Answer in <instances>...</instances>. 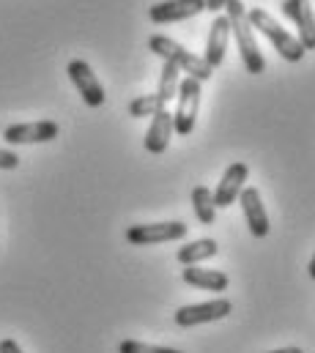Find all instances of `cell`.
<instances>
[{
	"mask_svg": "<svg viewBox=\"0 0 315 353\" xmlns=\"http://www.w3.org/2000/svg\"><path fill=\"white\" fill-rule=\"evenodd\" d=\"M225 17L231 22V30L236 36V44H238V52H241V61H244V69L249 74H263L266 72V61L260 55V47L255 41V30L249 28L247 22V8L241 0H228L225 3Z\"/></svg>",
	"mask_w": 315,
	"mask_h": 353,
	"instance_id": "6da1fadb",
	"label": "cell"
},
{
	"mask_svg": "<svg viewBox=\"0 0 315 353\" xmlns=\"http://www.w3.org/2000/svg\"><path fill=\"white\" fill-rule=\"evenodd\" d=\"M247 22H249V28L252 30H260L269 41H271V47L280 52V58L283 61H288V63H299L302 58H305V47L299 44V39L296 36H291L269 11H263V8H249L247 11Z\"/></svg>",
	"mask_w": 315,
	"mask_h": 353,
	"instance_id": "7a4b0ae2",
	"label": "cell"
},
{
	"mask_svg": "<svg viewBox=\"0 0 315 353\" xmlns=\"http://www.w3.org/2000/svg\"><path fill=\"white\" fill-rule=\"evenodd\" d=\"M149 50L159 55L162 61H167V63H173V66H178V72H187V77H192V80H198V83H206V80H211V74H214V69L200 58V55H192L189 50H184L178 41H173V39H167V36H151L149 39Z\"/></svg>",
	"mask_w": 315,
	"mask_h": 353,
	"instance_id": "3957f363",
	"label": "cell"
},
{
	"mask_svg": "<svg viewBox=\"0 0 315 353\" xmlns=\"http://www.w3.org/2000/svg\"><path fill=\"white\" fill-rule=\"evenodd\" d=\"M175 99H178V107H175V112H173V132L181 134V137H187V134H192L195 121H198V110H200V83L192 80V77H184V80L178 83Z\"/></svg>",
	"mask_w": 315,
	"mask_h": 353,
	"instance_id": "277c9868",
	"label": "cell"
},
{
	"mask_svg": "<svg viewBox=\"0 0 315 353\" xmlns=\"http://www.w3.org/2000/svg\"><path fill=\"white\" fill-rule=\"evenodd\" d=\"M233 312V304L231 299H211V301H203V304H187L175 312V323L181 329H192V326H200V323H211V321H222Z\"/></svg>",
	"mask_w": 315,
	"mask_h": 353,
	"instance_id": "5b68a950",
	"label": "cell"
},
{
	"mask_svg": "<svg viewBox=\"0 0 315 353\" xmlns=\"http://www.w3.org/2000/svg\"><path fill=\"white\" fill-rule=\"evenodd\" d=\"M187 236L184 222H154V225H132L126 230V241L135 247H151L164 241H181Z\"/></svg>",
	"mask_w": 315,
	"mask_h": 353,
	"instance_id": "8992f818",
	"label": "cell"
},
{
	"mask_svg": "<svg viewBox=\"0 0 315 353\" xmlns=\"http://www.w3.org/2000/svg\"><path fill=\"white\" fill-rule=\"evenodd\" d=\"M58 137V123L55 121H36V123H14L3 129V140L8 145H36V143H50Z\"/></svg>",
	"mask_w": 315,
	"mask_h": 353,
	"instance_id": "52a82bcc",
	"label": "cell"
},
{
	"mask_svg": "<svg viewBox=\"0 0 315 353\" xmlns=\"http://www.w3.org/2000/svg\"><path fill=\"white\" fill-rule=\"evenodd\" d=\"M66 72H69V80L75 83V88L79 90V96L88 107H102L104 104V88H102L99 77L93 74V69L85 61H72L66 66Z\"/></svg>",
	"mask_w": 315,
	"mask_h": 353,
	"instance_id": "ba28073f",
	"label": "cell"
},
{
	"mask_svg": "<svg viewBox=\"0 0 315 353\" xmlns=\"http://www.w3.org/2000/svg\"><path fill=\"white\" fill-rule=\"evenodd\" d=\"M200 11H206V0H162L149 8V19L157 25H167V22L198 17Z\"/></svg>",
	"mask_w": 315,
	"mask_h": 353,
	"instance_id": "9c48e42d",
	"label": "cell"
},
{
	"mask_svg": "<svg viewBox=\"0 0 315 353\" xmlns=\"http://www.w3.org/2000/svg\"><path fill=\"white\" fill-rule=\"evenodd\" d=\"M283 14L299 28V44L315 50V11L310 0H283Z\"/></svg>",
	"mask_w": 315,
	"mask_h": 353,
	"instance_id": "30bf717a",
	"label": "cell"
},
{
	"mask_svg": "<svg viewBox=\"0 0 315 353\" xmlns=\"http://www.w3.org/2000/svg\"><path fill=\"white\" fill-rule=\"evenodd\" d=\"M238 203L244 208V219H247V228L255 239H266L269 236V214L263 208V200H260V192L255 186H244L241 194H238Z\"/></svg>",
	"mask_w": 315,
	"mask_h": 353,
	"instance_id": "8fae6325",
	"label": "cell"
},
{
	"mask_svg": "<svg viewBox=\"0 0 315 353\" xmlns=\"http://www.w3.org/2000/svg\"><path fill=\"white\" fill-rule=\"evenodd\" d=\"M247 178H249V168H247L244 162L231 165V168L225 170L222 181H220L217 192H214V205H217V208L233 205L238 200V194H241V189H244V183H247Z\"/></svg>",
	"mask_w": 315,
	"mask_h": 353,
	"instance_id": "7c38bea8",
	"label": "cell"
},
{
	"mask_svg": "<svg viewBox=\"0 0 315 353\" xmlns=\"http://www.w3.org/2000/svg\"><path fill=\"white\" fill-rule=\"evenodd\" d=\"M228 41H231V22H228V17H217L211 22V30H209V39H206V52H203V61L211 69L222 66L225 52H228Z\"/></svg>",
	"mask_w": 315,
	"mask_h": 353,
	"instance_id": "4fadbf2b",
	"label": "cell"
},
{
	"mask_svg": "<svg viewBox=\"0 0 315 353\" xmlns=\"http://www.w3.org/2000/svg\"><path fill=\"white\" fill-rule=\"evenodd\" d=\"M170 137H173V112H167V107H164L151 118V126L146 132V151L164 154L170 145Z\"/></svg>",
	"mask_w": 315,
	"mask_h": 353,
	"instance_id": "5bb4252c",
	"label": "cell"
},
{
	"mask_svg": "<svg viewBox=\"0 0 315 353\" xmlns=\"http://www.w3.org/2000/svg\"><path fill=\"white\" fill-rule=\"evenodd\" d=\"M181 279H184L187 285H192V288L211 290V293H222V290H228V285H231L228 274L214 271V268H198V265H187V268L181 271Z\"/></svg>",
	"mask_w": 315,
	"mask_h": 353,
	"instance_id": "9a60e30c",
	"label": "cell"
},
{
	"mask_svg": "<svg viewBox=\"0 0 315 353\" xmlns=\"http://www.w3.org/2000/svg\"><path fill=\"white\" fill-rule=\"evenodd\" d=\"M217 252H220V244H217L214 239H198V241L184 244V247L175 252V258H178V263H184V265H198L200 261L214 258Z\"/></svg>",
	"mask_w": 315,
	"mask_h": 353,
	"instance_id": "2e32d148",
	"label": "cell"
},
{
	"mask_svg": "<svg viewBox=\"0 0 315 353\" xmlns=\"http://www.w3.org/2000/svg\"><path fill=\"white\" fill-rule=\"evenodd\" d=\"M192 208H195V216L200 225H214L217 219V205H214V194L209 186H195L192 189Z\"/></svg>",
	"mask_w": 315,
	"mask_h": 353,
	"instance_id": "e0dca14e",
	"label": "cell"
},
{
	"mask_svg": "<svg viewBox=\"0 0 315 353\" xmlns=\"http://www.w3.org/2000/svg\"><path fill=\"white\" fill-rule=\"evenodd\" d=\"M178 83H181V72H178V66H173V63H167L164 61V66H162V74H159V101L167 107V101H173L175 99V93H178Z\"/></svg>",
	"mask_w": 315,
	"mask_h": 353,
	"instance_id": "ac0fdd59",
	"label": "cell"
},
{
	"mask_svg": "<svg viewBox=\"0 0 315 353\" xmlns=\"http://www.w3.org/2000/svg\"><path fill=\"white\" fill-rule=\"evenodd\" d=\"M159 110H164V104L159 101L157 93H149V96H137L132 104H129V115L132 118H154Z\"/></svg>",
	"mask_w": 315,
	"mask_h": 353,
	"instance_id": "d6986e66",
	"label": "cell"
},
{
	"mask_svg": "<svg viewBox=\"0 0 315 353\" xmlns=\"http://www.w3.org/2000/svg\"><path fill=\"white\" fill-rule=\"evenodd\" d=\"M118 353H181L175 348H159V345H149V343H140V340H124L118 345Z\"/></svg>",
	"mask_w": 315,
	"mask_h": 353,
	"instance_id": "ffe728a7",
	"label": "cell"
},
{
	"mask_svg": "<svg viewBox=\"0 0 315 353\" xmlns=\"http://www.w3.org/2000/svg\"><path fill=\"white\" fill-rule=\"evenodd\" d=\"M17 165H19V157H17L14 151L0 148V170H14Z\"/></svg>",
	"mask_w": 315,
	"mask_h": 353,
	"instance_id": "44dd1931",
	"label": "cell"
},
{
	"mask_svg": "<svg viewBox=\"0 0 315 353\" xmlns=\"http://www.w3.org/2000/svg\"><path fill=\"white\" fill-rule=\"evenodd\" d=\"M0 353H22V348L14 340H0Z\"/></svg>",
	"mask_w": 315,
	"mask_h": 353,
	"instance_id": "7402d4cb",
	"label": "cell"
},
{
	"mask_svg": "<svg viewBox=\"0 0 315 353\" xmlns=\"http://www.w3.org/2000/svg\"><path fill=\"white\" fill-rule=\"evenodd\" d=\"M228 0H206V11H222Z\"/></svg>",
	"mask_w": 315,
	"mask_h": 353,
	"instance_id": "603a6c76",
	"label": "cell"
},
{
	"mask_svg": "<svg viewBox=\"0 0 315 353\" xmlns=\"http://www.w3.org/2000/svg\"><path fill=\"white\" fill-rule=\"evenodd\" d=\"M269 353H302L299 348H280V351H269Z\"/></svg>",
	"mask_w": 315,
	"mask_h": 353,
	"instance_id": "cb8c5ba5",
	"label": "cell"
},
{
	"mask_svg": "<svg viewBox=\"0 0 315 353\" xmlns=\"http://www.w3.org/2000/svg\"><path fill=\"white\" fill-rule=\"evenodd\" d=\"M310 276L315 279V255H313V261H310Z\"/></svg>",
	"mask_w": 315,
	"mask_h": 353,
	"instance_id": "d4e9b609",
	"label": "cell"
}]
</instances>
